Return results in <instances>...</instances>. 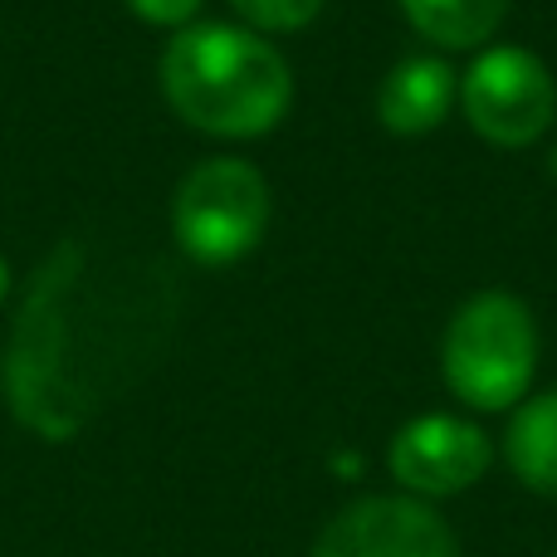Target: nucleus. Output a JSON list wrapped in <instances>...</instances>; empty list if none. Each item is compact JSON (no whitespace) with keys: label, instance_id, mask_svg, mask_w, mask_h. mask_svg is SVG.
Masks as SVG:
<instances>
[{"label":"nucleus","instance_id":"obj_1","mask_svg":"<svg viewBox=\"0 0 557 557\" xmlns=\"http://www.w3.org/2000/svg\"><path fill=\"white\" fill-rule=\"evenodd\" d=\"M166 337V304L137 284L94 278L84 240L54 245L5 347V396L25 431L78 435L147 372Z\"/></svg>","mask_w":557,"mask_h":557},{"label":"nucleus","instance_id":"obj_2","mask_svg":"<svg viewBox=\"0 0 557 557\" xmlns=\"http://www.w3.org/2000/svg\"><path fill=\"white\" fill-rule=\"evenodd\" d=\"M162 94L196 133L240 143L284 123L294 103V74L260 29L201 20L166 39Z\"/></svg>","mask_w":557,"mask_h":557},{"label":"nucleus","instance_id":"obj_3","mask_svg":"<svg viewBox=\"0 0 557 557\" xmlns=\"http://www.w3.org/2000/svg\"><path fill=\"white\" fill-rule=\"evenodd\" d=\"M539 372V323L509 288H484L450 313L441 337V376L470 411H513Z\"/></svg>","mask_w":557,"mask_h":557},{"label":"nucleus","instance_id":"obj_4","mask_svg":"<svg viewBox=\"0 0 557 557\" xmlns=\"http://www.w3.org/2000/svg\"><path fill=\"white\" fill-rule=\"evenodd\" d=\"M270 231V182L245 157H211L191 166L172 201V235L186 260L206 270L245 260Z\"/></svg>","mask_w":557,"mask_h":557},{"label":"nucleus","instance_id":"obj_5","mask_svg":"<svg viewBox=\"0 0 557 557\" xmlns=\"http://www.w3.org/2000/svg\"><path fill=\"white\" fill-rule=\"evenodd\" d=\"M460 113L484 143L533 147L553 127L557 84L533 49L494 45L460 74Z\"/></svg>","mask_w":557,"mask_h":557},{"label":"nucleus","instance_id":"obj_6","mask_svg":"<svg viewBox=\"0 0 557 557\" xmlns=\"http://www.w3.org/2000/svg\"><path fill=\"white\" fill-rule=\"evenodd\" d=\"M494 460V445L470 416L425 411L406 421L386 445V470L411 499H455L474 490Z\"/></svg>","mask_w":557,"mask_h":557},{"label":"nucleus","instance_id":"obj_7","mask_svg":"<svg viewBox=\"0 0 557 557\" xmlns=\"http://www.w3.org/2000/svg\"><path fill=\"white\" fill-rule=\"evenodd\" d=\"M313 557H460V543L425 499L367 494L323 523Z\"/></svg>","mask_w":557,"mask_h":557},{"label":"nucleus","instance_id":"obj_8","mask_svg":"<svg viewBox=\"0 0 557 557\" xmlns=\"http://www.w3.org/2000/svg\"><path fill=\"white\" fill-rule=\"evenodd\" d=\"M455 98H460L455 69L435 54H411L386 69L382 88H376V117L396 137H421L450 117Z\"/></svg>","mask_w":557,"mask_h":557},{"label":"nucleus","instance_id":"obj_9","mask_svg":"<svg viewBox=\"0 0 557 557\" xmlns=\"http://www.w3.org/2000/svg\"><path fill=\"white\" fill-rule=\"evenodd\" d=\"M504 460L523 490L557 499V386L513 406L504 431Z\"/></svg>","mask_w":557,"mask_h":557},{"label":"nucleus","instance_id":"obj_10","mask_svg":"<svg viewBox=\"0 0 557 557\" xmlns=\"http://www.w3.org/2000/svg\"><path fill=\"white\" fill-rule=\"evenodd\" d=\"M416 35L441 49H480L499 35L509 0H396Z\"/></svg>","mask_w":557,"mask_h":557},{"label":"nucleus","instance_id":"obj_11","mask_svg":"<svg viewBox=\"0 0 557 557\" xmlns=\"http://www.w3.org/2000/svg\"><path fill=\"white\" fill-rule=\"evenodd\" d=\"M231 5L260 35H288V29H304L323 15V0H231Z\"/></svg>","mask_w":557,"mask_h":557},{"label":"nucleus","instance_id":"obj_12","mask_svg":"<svg viewBox=\"0 0 557 557\" xmlns=\"http://www.w3.org/2000/svg\"><path fill=\"white\" fill-rule=\"evenodd\" d=\"M127 10H133L137 20H147V25L182 29V25H191V20H196L201 0H127Z\"/></svg>","mask_w":557,"mask_h":557},{"label":"nucleus","instance_id":"obj_13","mask_svg":"<svg viewBox=\"0 0 557 557\" xmlns=\"http://www.w3.org/2000/svg\"><path fill=\"white\" fill-rule=\"evenodd\" d=\"M5 288H10V264H5V255H0V298H5Z\"/></svg>","mask_w":557,"mask_h":557},{"label":"nucleus","instance_id":"obj_14","mask_svg":"<svg viewBox=\"0 0 557 557\" xmlns=\"http://www.w3.org/2000/svg\"><path fill=\"white\" fill-rule=\"evenodd\" d=\"M548 172L557 176V147H553V157H548Z\"/></svg>","mask_w":557,"mask_h":557},{"label":"nucleus","instance_id":"obj_15","mask_svg":"<svg viewBox=\"0 0 557 557\" xmlns=\"http://www.w3.org/2000/svg\"><path fill=\"white\" fill-rule=\"evenodd\" d=\"M553 557H557V553H553Z\"/></svg>","mask_w":557,"mask_h":557}]
</instances>
